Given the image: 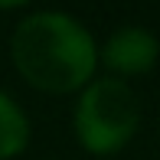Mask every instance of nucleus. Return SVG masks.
<instances>
[{"instance_id": "1", "label": "nucleus", "mask_w": 160, "mask_h": 160, "mask_svg": "<svg viewBox=\"0 0 160 160\" xmlns=\"http://www.w3.org/2000/svg\"><path fill=\"white\" fill-rule=\"evenodd\" d=\"M10 52L26 82L46 92H72L85 85L98 62L92 33L59 10H39L20 20Z\"/></svg>"}, {"instance_id": "2", "label": "nucleus", "mask_w": 160, "mask_h": 160, "mask_svg": "<svg viewBox=\"0 0 160 160\" xmlns=\"http://www.w3.org/2000/svg\"><path fill=\"white\" fill-rule=\"evenodd\" d=\"M137 121H141V105L128 82L121 78H98L82 92L75 108V131L78 141L92 154H108L131 141Z\"/></svg>"}, {"instance_id": "3", "label": "nucleus", "mask_w": 160, "mask_h": 160, "mask_svg": "<svg viewBox=\"0 0 160 160\" xmlns=\"http://www.w3.org/2000/svg\"><path fill=\"white\" fill-rule=\"evenodd\" d=\"M157 36L144 26H121L118 33L108 36L105 49H101V62L114 72H147L150 65L157 62Z\"/></svg>"}, {"instance_id": "4", "label": "nucleus", "mask_w": 160, "mask_h": 160, "mask_svg": "<svg viewBox=\"0 0 160 160\" xmlns=\"http://www.w3.org/2000/svg\"><path fill=\"white\" fill-rule=\"evenodd\" d=\"M26 141H30V121H26L23 108L7 92H0V160L20 154Z\"/></svg>"}]
</instances>
